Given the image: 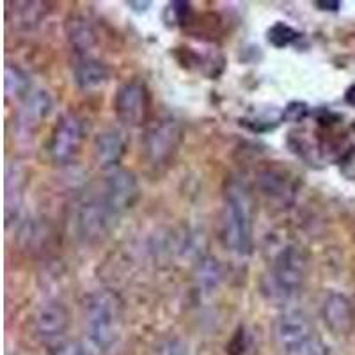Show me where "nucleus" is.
<instances>
[{"mask_svg":"<svg viewBox=\"0 0 355 355\" xmlns=\"http://www.w3.org/2000/svg\"><path fill=\"white\" fill-rule=\"evenodd\" d=\"M309 116V105L306 101H290L283 110V117L291 123H299Z\"/></svg>","mask_w":355,"mask_h":355,"instance_id":"nucleus-20","label":"nucleus"},{"mask_svg":"<svg viewBox=\"0 0 355 355\" xmlns=\"http://www.w3.org/2000/svg\"><path fill=\"white\" fill-rule=\"evenodd\" d=\"M52 110V98L43 89H34L25 96L24 107L18 114V130L21 133H31Z\"/></svg>","mask_w":355,"mask_h":355,"instance_id":"nucleus-9","label":"nucleus"},{"mask_svg":"<svg viewBox=\"0 0 355 355\" xmlns=\"http://www.w3.org/2000/svg\"><path fill=\"white\" fill-rule=\"evenodd\" d=\"M69 44H71L77 53H85L93 49L94 44V33L87 20L82 17H73L68 20L66 25Z\"/></svg>","mask_w":355,"mask_h":355,"instance_id":"nucleus-13","label":"nucleus"},{"mask_svg":"<svg viewBox=\"0 0 355 355\" xmlns=\"http://www.w3.org/2000/svg\"><path fill=\"white\" fill-rule=\"evenodd\" d=\"M101 198L112 208L116 215H121L135 205L139 198V185L133 173L125 169H116L107 176L103 183Z\"/></svg>","mask_w":355,"mask_h":355,"instance_id":"nucleus-6","label":"nucleus"},{"mask_svg":"<svg viewBox=\"0 0 355 355\" xmlns=\"http://www.w3.org/2000/svg\"><path fill=\"white\" fill-rule=\"evenodd\" d=\"M316 6H318V9H322V11H338V9L341 8V2H339V0H318Z\"/></svg>","mask_w":355,"mask_h":355,"instance_id":"nucleus-23","label":"nucleus"},{"mask_svg":"<svg viewBox=\"0 0 355 355\" xmlns=\"http://www.w3.org/2000/svg\"><path fill=\"white\" fill-rule=\"evenodd\" d=\"M84 126L75 114H66L57 121L49 141V155L55 164H69L80 153Z\"/></svg>","mask_w":355,"mask_h":355,"instance_id":"nucleus-4","label":"nucleus"},{"mask_svg":"<svg viewBox=\"0 0 355 355\" xmlns=\"http://www.w3.org/2000/svg\"><path fill=\"white\" fill-rule=\"evenodd\" d=\"M36 334L43 341H53L61 338L68 329V311L59 302H46L37 309L34 318Z\"/></svg>","mask_w":355,"mask_h":355,"instance_id":"nucleus-8","label":"nucleus"},{"mask_svg":"<svg viewBox=\"0 0 355 355\" xmlns=\"http://www.w3.org/2000/svg\"><path fill=\"white\" fill-rule=\"evenodd\" d=\"M126 6H128L132 11H135L141 15V12L148 11V9H150L153 4H151V2H133V0H130V2H126Z\"/></svg>","mask_w":355,"mask_h":355,"instance_id":"nucleus-24","label":"nucleus"},{"mask_svg":"<svg viewBox=\"0 0 355 355\" xmlns=\"http://www.w3.org/2000/svg\"><path fill=\"white\" fill-rule=\"evenodd\" d=\"M178 137H180V132H178L176 123L169 121V119L150 130L148 137H146V151L151 160L160 162L169 157L171 151L176 148Z\"/></svg>","mask_w":355,"mask_h":355,"instance_id":"nucleus-10","label":"nucleus"},{"mask_svg":"<svg viewBox=\"0 0 355 355\" xmlns=\"http://www.w3.org/2000/svg\"><path fill=\"white\" fill-rule=\"evenodd\" d=\"M284 355H329L327 345L323 343L318 334H311L300 339L297 343L290 345L283 350Z\"/></svg>","mask_w":355,"mask_h":355,"instance_id":"nucleus-16","label":"nucleus"},{"mask_svg":"<svg viewBox=\"0 0 355 355\" xmlns=\"http://www.w3.org/2000/svg\"><path fill=\"white\" fill-rule=\"evenodd\" d=\"M281 119H284L283 112H279V110H266V112L259 114V116L254 117H247V119H242V125L245 128H249L250 132H256V133H265V132H270V130L277 128Z\"/></svg>","mask_w":355,"mask_h":355,"instance_id":"nucleus-18","label":"nucleus"},{"mask_svg":"<svg viewBox=\"0 0 355 355\" xmlns=\"http://www.w3.org/2000/svg\"><path fill=\"white\" fill-rule=\"evenodd\" d=\"M222 236L224 243L239 258H245L252 249V215L250 202L243 189L230 187L224 196L222 215Z\"/></svg>","mask_w":355,"mask_h":355,"instance_id":"nucleus-3","label":"nucleus"},{"mask_svg":"<svg viewBox=\"0 0 355 355\" xmlns=\"http://www.w3.org/2000/svg\"><path fill=\"white\" fill-rule=\"evenodd\" d=\"M306 275V258L300 249L288 245L275 256L263 277V293L275 304H288L300 293Z\"/></svg>","mask_w":355,"mask_h":355,"instance_id":"nucleus-2","label":"nucleus"},{"mask_svg":"<svg viewBox=\"0 0 355 355\" xmlns=\"http://www.w3.org/2000/svg\"><path fill=\"white\" fill-rule=\"evenodd\" d=\"M352 128H354V132H355V123H354V126H352Z\"/></svg>","mask_w":355,"mask_h":355,"instance_id":"nucleus-26","label":"nucleus"},{"mask_svg":"<svg viewBox=\"0 0 355 355\" xmlns=\"http://www.w3.org/2000/svg\"><path fill=\"white\" fill-rule=\"evenodd\" d=\"M322 316L334 334L345 336L354 327V307L350 300L341 293H329L322 306Z\"/></svg>","mask_w":355,"mask_h":355,"instance_id":"nucleus-7","label":"nucleus"},{"mask_svg":"<svg viewBox=\"0 0 355 355\" xmlns=\"http://www.w3.org/2000/svg\"><path fill=\"white\" fill-rule=\"evenodd\" d=\"M300 36H302V34H300L299 31H295L293 27H290V25L284 24V21L274 24L268 28V33H266V40H268V43H270L274 49H286V46L293 44L297 40H300Z\"/></svg>","mask_w":355,"mask_h":355,"instance_id":"nucleus-17","label":"nucleus"},{"mask_svg":"<svg viewBox=\"0 0 355 355\" xmlns=\"http://www.w3.org/2000/svg\"><path fill=\"white\" fill-rule=\"evenodd\" d=\"M28 93H31V82H28L27 73L17 64L8 62L6 64V96L25 98Z\"/></svg>","mask_w":355,"mask_h":355,"instance_id":"nucleus-15","label":"nucleus"},{"mask_svg":"<svg viewBox=\"0 0 355 355\" xmlns=\"http://www.w3.org/2000/svg\"><path fill=\"white\" fill-rule=\"evenodd\" d=\"M158 355H190L189 345L182 339H169L164 347L160 348V354Z\"/></svg>","mask_w":355,"mask_h":355,"instance_id":"nucleus-21","label":"nucleus"},{"mask_svg":"<svg viewBox=\"0 0 355 355\" xmlns=\"http://www.w3.org/2000/svg\"><path fill=\"white\" fill-rule=\"evenodd\" d=\"M53 355H87V354H85L84 348H82L78 343H68L57 348V352Z\"/></svg>","mask_w":355,"mask_h":355,"instance_id":"nucleus-22","label":"nucleus"},{"mask_svg":"<svg viewBox=\"0 0 355 355\" xmlns=\"http://www.w3.org/2000/svg\"><path fill=\"white\" fill-rule=\"evenodd\" d=\"M84 327L89 345L96 354H107L116 347L121 331L119 302L109 291H94L84 304Z\"/></svg>","mask_w":355,"mask_h":355,"instance_id":"nucleus-1","label":"nucleus"},{"mask_svg":"<svg viewBox=\"0 0 355 355\" xmlns=\"http://www.w3.org/2000/svg\"><path fill=\"white\" fill-rule=\"evenodd\" d=\"M126 150V141L119 130H105L94 141V158L101 167H114L119 164Z\"/></svg>","mask_w":355,"mask_h":355,"instance_id":"nucleus-11","label":"nucleus"},{"mask_svg":"<svg viewBox=\"0 0 355 355\" xmlns=\"http://www.w3.org/2000/svg\"><path fill=\"white\" fill-rule=\"evenodd\" d=\"M24 190V171L18 164H9L6 169V215L11 218V211L18 210Z\"/></svg>","mask_w":355,"mask_h":355,"instance_id":"nucleus-14","label":"nucleus"},{"mask_svg":"<svg viewBox=\"0 0 355 355\" xmlns=\"http://www.w3.org/2000/svg\"><path fill=\"white\" fill-rule=\"evenodd\" d=\"M114 110L119 121L128 126H141L148 119L150 96L144 84L137 80L125 82L117 89L114 98Z\"/></svg>","mask_w":355,"mask_h":355,"instance_id":"nucleus-5","label":"nucleus"},{"mask_svg":"<svg viewBox=\"0 0 355 355\" xmlns=\"http://www.w3.org/2000/svg\"><path fill=\"white\" fill-rule=\"evenodd\" d=\"M109 80V68L94 59H85L75 68V82L80 89H94Z\"/></svg>","mask_w":355,"mask_h":355,"instance_id":"nucleus-12","label":"nucleus"},{"mask_svg":"<svg viewBox=\"0 0 355 355\" xmlns=\"http://www.w3.org/2000/svg\"><path fill=\"white\" fill-rule=\"evenodd\" d=\"M345 101H347L350 107H355V84H352L350 87L347 89V93H345Z\"/></svg>","mask_w":355,"mask_h":355,"instance_id":"nucleus-25","label":"nucleus"},{"mask_svg":"<svg viewBox=\"0 0 355 355\" xmlns=\"http://www.w3.org/2000/svg\"><path fill=\"white\" fill-rule=\"evenodd\" d=\"M190 8L189 2H171L166 9V21L167 25H176V24H185L190 17Z\"/></svg>","mask_w":355,"mask_h":355,"instance_id":"nucleus-19","label":"nucleus"}]
</instances>
